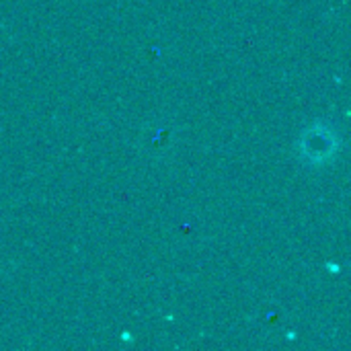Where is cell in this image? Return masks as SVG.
I'll use <instances>...</instances> for the list:
<instances>
[{"mask_svg":"<svg viewBox=\"0 0 351 351\" xmlns=\"http://www.w3.org/2000/svg\"><path fill=\"white\" fill-rule=\"evenodd\" d=\"M339 146H341L339 134L323 121L308 125L298 140L300 156L311 167H325L327 162H331L337 156Z\"/></svg>","mask_w":351,"mask_h":351,"instance_id":"cell-1","label":"cell"}]
</instances>
